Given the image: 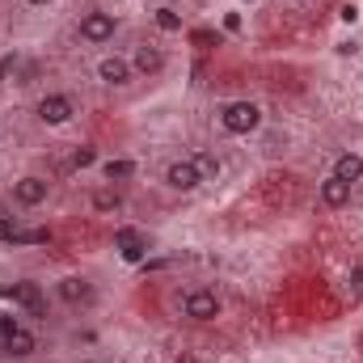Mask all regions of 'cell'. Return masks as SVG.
Here are the masks:
<instances>
[{
    "mask_svg": "<svg viewBox=\"0 0 363 363\" xmlns=\"http://www.w3.org/2000/svg\"><path fill=\"white\" fill-rule=\"evenodd\" d=\"M178 363H194V359H186V355H182V359H178Z\"/></svg>",
    "mask_w": 363,
    "mask_h": 363,
    "instance_id": "obj_27",
    "label": "cell"
},
{
    "mask_svg": "<svg viewBox=\"0 0 363 363\" xmlns=\"http://www.w3.org/2000/svg\"><path fill=\"white\" fill-rule=\"evenodd\" d=\"M131 60H123V55H106V60H97V81H106V85H127L131 81Z\"/></svg>",
    "mask_w": 363,
    "mask_h": 363,
    "instance_id": "obj_10",
    "label": "cell"
},
{
    "mask_svg": "<svg viewBox=\"0 0 363 363\" xmlns=\"http://www.w3.org/2000/svg\"><path fill=\"white\" fill-rule=\"evenodd\" d=\"M55 291H60V300H64V304H93V283H89V279H81V274L60 279V283H55Z\"/></svg>",
    "mask_w": 363,
    "mask_h": 363,
    "instance_id": "obj_8",
    "label": "cell"
},
{
    "mask_svg": "<svg viewBox=\"0 0 363 363\" xmlns=\"http://www.w3.org/2000/svg\"><path fill=\"white\" fill-rule=\"evenodd\" d=\"M30 77H34V64H26L17 51H4V55H0V85H13V81L26 85Z\"/></svg>",
    "mask_w": 363,
    "mask_h": 363,
    "instance_id": "obj_11",
    "label": "cell"
},
{
    "mask_svg": "<svg viewBox=\"0 0 363 363\" xmlns=\"http://www.w3.org/2000/svg\"><path fill=\"white\" fill-rule=\"evenodd\" d=\"M81 38L93 43V47L110 43V38H114V13H101V9L85 13V17H81Z\"/></svg>",
    "mask_w": 363,
    "mask_h": 363,
    "instance_id": "obj_4",
    "label": "cell"
},
{
    "mask_svg": "<svg viewBox=\"0 0 363 363\" xmlns=\"http://www.w3.org/2000/svg\"><path fill=\"white\" fill-rule=\"evenodd\" d=\"M334 178L347 182V186H355V182L363 178V157L359 152H342V157L334 161Z\"/></svg>",
    "mask_w": 363,
    "mask_h": 363,
    "instance_id": "obj_13",
    "label": "cell"
},
{
    "mask_svg": "<svg viewBox=\"0 0 363 363\" xmlns=\"http://www.w3.org/2000/svg\"><path fill=\"white\" fill-rule=\"evenodd\" d=\"M4 296H9V300H17V304H26L30 313H43V296H38V287H34V283H13V287H4Z\"/></svg>",
    "mask_w": 363,
    "mask_h": 363,
    "instance_id": "obj_15",
    "label": "cell"
},
{
    "mask_svg": "<svg viewBox=\"0 0 363 363\" xmlns=\"http://www.w3.org/2000/svg\"><path fill=\"white\" fill-rule=\"evenodd\" d=\"M347 291H351V300H363V267H351V274H347Z\"/></svg>",
    "mask_w": 363,
    "mask_h": 363,
    "instance_id": "obj_21",
    "label": "cell"
},
{
    "mask_svg": "<svg viewBox=\"0 0 363 363\" xmlns=\"http://www.w3.org/2000/svg\"><path fill=\"white\" fill-rule=\"evenodd\" d=\"M190 161H194V165H199V174H203V182H207V178H220V169H224V165H220V157H216V152H194V157H190Z\"/></svg>",
    "mask_w": 363,
    "mask_h": 363,
    "instance_id": "obj_17",
    "label": "cell"
},
{
    "mask_svg": "<svg viewBox=\"0 0 363 363\" xmlns=\"http://www.w3.org/2000/svg\"><path fill=\"white\" fill-rule=\"evenodd\" d=\"M72 114H77V106H72V97H64V93H47V97L38 101V118H43L47 127H64Z\"/></svg>",
    "mask_w": 363,
    "mask_h": 363,
    "instance_id": "obj_5",
    "label": "cell"
},
{
    "mask_svg": "<svg viewBox=\"0 0 363 363\" xmlns=\"http://www.w3.org/2000/svg\"><path fill=\"white\" fill-rule=\"evenodd\" d=\"M321 203H325V207H347V203H351V186L330 174V178L321 182Z\"/></svg>",
    "mask_w": 363,
    "mask_h": 363,
    "instance_id": "obj_14",
    "label": "cell"
},
{
    "mask_svg": "<svg viewBox=\"0 0 363 363\" xmlns=\"http://www.w3.org/2000/svg\"><path fill=\"white\" fill-rule=\"evenodd\" d=\"M93 207H97V211H118V207H123V194H118V190H97V194H93Z\"/></svg>",
    "mask_w": 363,
    "mask_h": 363,
    "instance_id": "obj_20",
    "label": "cell"
},
{
    "mask_svg": "<svg viewBox=\"0 0 363 363\" xmlns=\"http://www.w3.org/2000/svg\"><path fill=\"white\" fill-rule=\"evenodd\" d=\"M165 186H169V190H182V194H190V190L203 186V174H199V165L186 157V161H174V165L165 169Z\"/></svg>",
    "mask_w": 363,
    "mask_h": 363,
    "instance_id": "obj_6",
    "label": "cell"
},
{
    "mask_svg": "<svg viewBox=\"0 0 363 363\" xmlns=\"http://www.w3.org/2000/svg\"><path fill=\"white\" fill-rule=\"evenodd\" d=\"M220 127L228 135H250L262 127V106L258 101H224L220 106Z\"/></svg>",
    "mask_w": 363,
    "mask_h": 363,
    "instance_id": "obj_1",
    "label": "cell"
},
{
    "mask_svg": "<svg viewBox=\"0 0 363 363\" xmlns=\"http://www.w3.org/2000/svg\"><path fill=\"white\" fill-rule=\"evenodd\" d=\"M93 161H97V152H93V148H77V157H72V165H77V169H89Z\"/></svg>",
    "mask_w": 363,
    "mask_h": 363,
    "instance_id": "obj_22",
    "label": "cell"
},
{
    "mask_svg": "<svg viewBox=\"0 0 363 363\" xmlns=\"http://www.w3.org/2000/svg\"><path fill=\"white\" fill-rule=\"evenodd\" d=\"M131 68L144 72V77H157V72H165V51L152 47V43H140L135 55H131Z\"/></svg>",
    "mask_w": 363,
    "mask_h": 363,
    "instance_id": "obj_9",
    "label": "cell"
},
{
    "mask_svg": "<svg viewBox=\"0 0 363 363\" xmlns=\"http://www.w3.org/2000/svg\"><path fill=\"white\" fill-rule=\"evenodd\" d=\"M114 250H118V258L131 262V267L148 258V241H144V233H135V228H118V233H114Z\"/></svg>",
    "mask_w": 363,
    "mask_h": 363,
    "instance_id": "obj_7",
    "label": "cell"
},
{
    "mask_svg": "<svg viewBox=\"0 0 363 363\" xmlns=\"http://www.w3.org/2000/svg\"><path fill=\"white\" fill-rule=\"evenodd\" d=\"M9 241H13V245H47L51 233H47V228H13Z\"/></svg>",
    "mask_w": 363,
    "mask_h": 363,
    "instance_id": "obj_16",
    "label": "cell"
},
{
    "mask_svg": "<svg viewBox=\"0 0 363 363\" xmlns=\"http://www.w3.org/2000/svg\"><path fill=\"white\" fill-rule=\"evenodd\" d=\"M224 30L237 34V30H241V13H224Z\"/></svg>",
    "mask_w": 363,
    "mask_h": 363,
    "instance_id": "obj_25",
    "label": "cell"
},
{
    "mask_svg": "<svg viewBox=\"0 0 363 363\" xmlns=\"http://www.w3.org/2000/svg\"><path fill=\"white\" fill-rule=\"evenodd\" d=\"M101 174H106L110 182H123V178H131V174H135V161H127V157L106 161V165H101Z\"/></svg>",
    "mask_w": 363,
    "mask_h": 363,
    "instance_id": "obj_18",
    "label": "cell"
},
{
    "mask_svg": "<svg viewBox=\"0 0 363 363\" xmlns=\"http://www.w3.org/2000/svg\"><path fill=\"white\" fill-rule=\"evenodd\" d=\"M13 199L21 203V207H38V203H47V182L43 178H17L13 182Z\"/></svg>",
    "mask_w": 363,
    "mask_h": 363,
    "instance_id": "obj_12",
    "label": "cell"
},
{
    "mask_svg": "<svg viewBox=\"0 0 363 363\" xmlns=\"http://www.w3.org/2000/svg\"><path fill=\"white\" fill-rule=\"evenodd\" d=\"M152 17H157V26H161L165 34H178V30H182V13H178V9H169V4H165V9H157Z\"/></svg>",
    "mask_w": 363,
    "mask_h": 363,
    "instance_id": "obj_19",
    "label": "cell"
},
{
    "mask_svg": "<svg viewBox=\"0 0 363 363\" xmlns=\"http://www.w3.org/2000/svg\"><path fill=\"white\" fill-rule=\"evenodd\" d=\"M338 17H342L347 26H355V21H359V9H355V4H342V9H338Z\"/></svg>",
    "mask_w": 363,
    "mask_h": 363,
    "instance_id": "obj_23",
    "label": "cell"
},
{
    "mask_svg": "<svg viewBox=\"0 0 363 363\" xmlns=\"http://www.w3.org/2000/svg\"><path fill=\"white\" fill-rule=\"evenodd\" d=\"M0 342H4V351L9 355H34V334L30 330H21L13 317H0Z\"/></svg>",
    "mask_w": 363,
    "mask_h": 363,
    "instance_id": "obj_3",
    "label": "cell"
},
{
    "mask_svg": "<svg viewBox=\"0 0 363 363\" xmlns=\"http://www.w3.org/2000/svg\"><path fill=\"white\" fill-rule=\"evenodd\" d=\"M296 4H308V0H296Z\"/></svg>",
    "mask_w": 363,
    "mask_h": 363,
    "instance_id": "obj_29",
    "label": "cell"
},
{
    "mask_svg": "<svg viewBox=\"0 0 363 363\" xmlns=\"http://www.w3.org/2000/svg\"><path fill=\"white\" fill-rule=\"evenodd\" d=\"M245 4H258V0H245Z\"/></svg>",
    "mask_w": 363,
    "mask_h": 363,
    "instance_id": "obj_28",
    "label": "cell"
},
{
    "mask_svg": "<svg viewBox=\"0 0 363 363\" xmlns=\"http://www.w3.org/2000/svg\"><path fill=\"white\" fill-rule=\"evenodd\" d=\"M182 313H186L190 321H216V317H220V296L207 291V287H194V291H186Z\"/></svg>",
    "mask_w": 363,
    "mask_h": 363,
    "instance_id": "obj_2",
    "label": "cell"
},
{
    "mask_svg": "<svg viewBox=\"0 0 363 363\" xmlns=\"http://www.w3.org/2000/svg\"><path fill=\"white\" fill-rule=\"evenodd\" d=\"M13 228H17V224H13V216H4V211H0V241H9V237H13Z\"/></svg>",
    "mask_w": 363,
    "mask_h": 363,
    "instance_id": "obj_24",
    "label": "cell"
},
{
    "mask_svg": "<svg viewBox=\"0 0 363 363\" xmlns=\"http://www.w3.org/2000/svg\"><path fill=\"white\" fill-rule=\"evenodd\" d=\"M26 4H38V9H43V4H51V0H26Z\"/></svg>",
    "mask_w": 363,
    "mask_h": 363,
    "instance_id": "obj_26",
    "label": "cell"
}]
</instances>
